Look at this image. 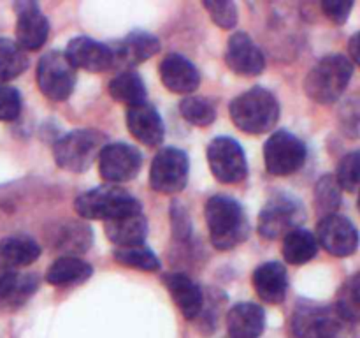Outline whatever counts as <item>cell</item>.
<instances>
[{
	"label": "cell",
	"mask_w": 360,
	"mask_h": 338,
	"mask_svg": "<svg viewBox=\"0 0 360 338\" xmlns=\"http://www.w3.org/2000/svg\"><path fill=\"white\" fill-rule=\"evenodd\" d=\"M210 238L214 249L231 250L241 245L250 234L248 217L234 197L218 194L204 208Z\"/></svg>",
	"instance_id": "6da1fadb"
},
{
	"label": "cell",
	"mask_w": 360,
	"mask_h": 338,
	"mask_svg": "<svg viewBox=\"0 0 360 338\" xmlns=\"http://www.w3.org/2000/svg\"><path fill=\"white\" fill-rule=\"evenodd\" d=\"M295 338H357V324L341 315L336 305L301 301L292 315Z\"/></svg>",
	"instance_id": "7a4b0ae2"
},
{
	"label": "cell",
	"mask_w": 360,
	"mask_h": 338,
	"mask_svg": "<svg viewBox=\"0 0 360 338\" xmlns=\"http://www.w3.org/2000/svg\"><path fill=\"white\" fill-rule=\"evenodd\" d=\"M229 113L239 130L246 134H264L274 129L280 120V102L262 87L238 95L229 106Z\"/></svg>",
	"instance_id": "3957f363"
},
{
	"label": "cell",
	"mask_w": 360,
	"mask_h": 338,
	"mask_svg": "<svg viewBox=\"0 0 360 338\" xmlns=\"http://www.w3.org/2000/svg\"><path fill=\"white\" fill-rule=\"evenodd\" d=\"M74 208L79 217L104 222L141 213V203L129 190L109 183L77 196Z\"/></svg>",
	"instance_id": "277c9868"
},
{
	"label": "cell",
	"mask_w": 360,
	"mask_h": 338,
	"mask_svg": "<svg viewBox=\"0 0 360 338\" xmlns=\"http://www.w3.org/2000/svg\"><path fill=\"white\" fill-rule=\"evenodd\" d=\"M354 63L345 55H327L313 67L304 80V90L319 104H333L347 90Z\"/></svg>",
	"instance_id": "5b68a950"
},
{
	"label": "cell",
	"mask_w": 360,
	"mask_h": 338,
	"mask_svg": "<svg viewBox=\"0 0 360 338\" xmlns=\"http://www.w3.org/2000/svg\"><path fill=\"white\" fill-rule=\"evenodd\" d=\"M105 144V134L94 129H79L60 137L53 146V155L60 168L72 173H83L97 161Z\"/></svg>",
	"instance_id": "8992f818"
},
{
	"label": "cell",
	"mask_w": 360,
	"mask_h": 338,
	"mask_svg": "<svg viewBox=\"0 0 360 338\" xmlns=\"http://www.w3.org/2000/svg\"><path fill=\"white\" fill-rule=\"evenodd\" d=\"M306 220L301 201L288 194L271 197L259 215V232L266 239L285 238Z\"/></svg>",
	"instance_id": "52a82bcc"
},
{
	"label": "cell",
	"mask_w": 360,
	"mask_h": 338,
	"mask_svg": "<svg viewBox=\"0 0 360 338\" xmlns=\"http://www.w3.org/2000/svg\"><path fill=\"white\" fill-rule=\"evenodd\" d=\"M266 168L274 176H288L304 165L308 150L306 144L288 130H276L264 146Z\"/></svg>",
	"instance_id": "ba28073f"
},
{
	"label": "cell",
	"mask_w": 360,
	"mask_h": 338,
	"mask_svg": "<svg viewBox=\"0 0 360 338\" xmlns=\"http://www.w3.org/2000/svg\"><path fill=\"white\" fill-rule=\"evenodd\" d=\"M37 84L42 94L51 101H65L70 97L76 84V69L67 60L65 53L49 51L39 60Z\"/></svg>",
	"instance_id": "9c48e42d"
},
{
	"label": "cell",
	"mask_w": 360,
	"mask_h": 338,
	"mask_svg": "<svg viewBox=\"0 0 360 338\" xmlns=\"http://www.w3.org/2000/svg\"><path fill=\"white\" fill-rule=\"evenodd\" d=\"M188 157L178 148H164L155 155L150 169V185L158 194H178L188 182Z\"/></svg>",
	"instance_id": "30bf717a"
},
{
	"label": "cell",
	"mask_w": 360,
	"mask_h": 338,
	"mask_svg": "<svg viewBox=\"0 0 360 338\" xmlns=\"http://www.w3.org/2000/svg\"><path fill=\"white\" fill-rule=\"evenodd\" d=\"M207 162L213 176L221 183H239L248 176L245 151L232 137H214L207 146Z\"/></svg>",
	"instance_id": "8fae6325"
},
{
	"label": "cell",
	"mask_w": 360,
	"mask_h": 338,
	"mask_svg": "<svg viewBox=\"0 0 360 338\" xmlns=\"http://www.w3.org/2000/svg\"><path fill=\"white\" fill-rule=\"evenodd\" d=\"M143 165V157L136 146L127 143H109L98 155L101 176L109 185L132 180Z\"/></svg>",
	"instance_id": "7c38bea8"
},
{
	"label": "cell",
	"mask_w": 360,
	"mask_h": 338,
	"mask_svg": "<svg viewBox=\"0 0 360 338\" xmlns=\"http://www.w3.org/2000/svg\"><path fill=\"white\" fill-rule=\"evenodd\" d=\"M16 11V44L27 51H37L42 48L49 35L48 18L42 14L39 4L21 0L14 4Z\"/></svg>",
	"instance_id": "4fadbf2b"
},
{
	"label": "cell",
	"mask_w": 360,
	"mask_h": 338,
	"mask_svg": "<svg viewBox=\"0 0 360 338\" xmlns=\"http://www.w3.org/2000/svg\"><path fill=\"white\" fill-rule=\"evenodd\" d=\"M316 242L336 257H348L357 250L359 232L348 218L329 215L320 218L316 225Z\"/></svg>",
	"instance_id": "5bb4252c"
},
{
	"label": "cell",
	"mask_w": 360,
	"mask_h": 338,
	"mask_svg": "<svg viewBox=\"0 0 360 338\" xmlns=\"http://www.w3.org/2000/svg\"><path fill=\"white\" fill-rule=\"evenodd\" d=\"M225 62H227L229 69L239 76H259L266 69V56H264L262 49L245 32H236L229 39Z\"/></svg>",
	"instance_id": "9a60e30c"
},
{
	"label": "cell",
	"mask_w": 360,
	"mask_h": 338,
	"mask_svg": "<svg viewBox=\"0 0 360 338\" xmlns=\"http://www.w3.org/2000/svg\"><path fill=\"white\" fill-rule=\"evenodd\" d=\"M112 53V67L122 70H130L132 67L146 62L148 58L157 55L160 51V42L155 35L148 34L144 30L130 32L127 37L116 44L109 46Z\"/></svg>",
	"instance_id": "2e32d148"
},
{
	"label": "cell",
	"mask_w": 360,
	"mask_h": 338,
	"mask_svg": "<svg viewBox=\"0 0 360 338\" xmlns=\"http://www.w3.org/2000/svg\"><path fill=\"white\" fill-rule=\"evenodd\" d=\"M65 56L74 69H83L86 73L112 69L111 48L91 37H74L67 46Z\"/></svg>",
	"instance_id": "e0dca14e"
},
{
	"label": "cell",
	"mask_w": 360,
	"mask_h": 338,
	"mask_svg": "<svg viewBox=\"0 0 360 338\" xmlns=\"http://www.w3.org/2000/svg\"><path fill=\"white\" fill-rule=\"evenodd\" d=\"M160 80L172 94H192L199 88L200 74L197 67L178 53H169L160 62Z\"/></svg>",
	"instance_id": "ac0fdd59"
},
{
	"label": "cell",
	"mask_w": 360,
	"mask_h": 338,
	"mask_svg": "<svg viewBox=\"0 0 360 338\" xmlns=\"http://www.w3.org/2000/svg\"><path fill=\"white\" fill-rule=\"evenodd\" d=\"M127 127L130 134L146 146H160L165 137L164 122L155 106L143 102L127 111Z\"/></svg>",
	"instance_id": "d6986e66"
},
{
	"label": "cell",
	"mask_w": 360,
	"mask_h": 338,
	"mask_svg": "<svg viewBox=\"0 0 360 338\" xmlns=\"http://www.w3.org/2000/svg\"><path fill=\"white\" fill-rule=\"evenodd\" d=\"M164 284L186 320H193L204 308V294L199 285L185 273H167Z\"/></svg>",
	"instance_id": "ffe728a7"
},
{
	"label": "cell",
	"mask_w": 360,
	"mask_h": 338,
	"mask_svg": "<svg viewBox=\"0 0 360 338\" xmlns=\"http://www.w3.org/2000/svg\"><path fill=\"white\" fill-rule=\"evenodd\" d=\"M39 277L21 271H0V308L16 310L37 291Z\"/></svg>",
	"instance_id": "44dd1931"
},
{
	"label": "cell",
	"mask_w": 360,
	"mask_h": 338,
	"mask_svg": "<svg viewBox=\"0 0 360 338\" xmlns=\"http://www.w3.org/2000/svg\"><path fill=\"white\" fill-rule=\"evenodd\" d=\"M266 327V313L255 303H238L229 310L227 330L231 338H259Z\"/></svg>",
	"instance_id": "7402d4cb"
},
{
	"label": "cell",
	"mask_w": 360,
	"mask_h": 338,
	"mask_svg": "<svg viewBox=\"0 0 360 338\" xmlns=\"http://www.w3.org/2000/svg\"><path fill=\"white\" fill-rule=\"evenodd\" d=\"M253 287L264 303L278 305L285 299L288 289L287 270L280 263H264L253 271Z\"/></svg>",
	"instance_id": "603a6c76"
},
{
	"label": "cell",
	"mask_w": 360,
	"mask_h": 338,
	"mask_svg": "<svg viewBox=\"0 0 360 338\" xmlns=\"http://www.w3.org/2000/svg\"><path fill=\"white\" fill-rule=\"evenodd\" d=\"M41 256L37 242L27 236H11L0 242V270L16 271L18 268L30 266Z\"/></svg>",
	"instance_id": "cb8c5ba5"
},
{
	"label": "cell",
	"mask_w": 360,
	"mask_h": 338,
	"mask_svg": "<svg viewBox=\"0 0 360 338\" xmlns=\"http://www.w3.org/2000/svg\"><path fill=\"white\" fill-rule=\"evenodd\" d=\"M104 231L108 239H111L118 249L139 246L148 236V222L143 213L129 215V217L105 222Z\"/></svg>",
	"instance_id": "d4e9b609"
},
{
	"label": "cell",
	"mask_w": 360,
	"mask_h": 338,
	"mask_svg": "<svg viewBox=\"0 0 360 338\" xmlns=\"http://www.w3.org/2000/svg\"><path fill=\"white\" fill-rule=\"evenodd\" d=\"M94 273V268L86 261L74 256H62L48 268L46 282L56 287H70L86 282Z\"/></svg>",
	"instance_id": "484cf974"
},
{
	"label": "cell",
	"mask_w": 360,
	"mask_h": 338,
	"mask_svg": "<svg viewBox=\"0 0 360 338\" xmlns=\"http://www.w3.org/2000/svg\"><path fill=\"white\" fill-rule=\"evenodd\" d=\"M108 88L109 95L116 102H122L129 108L146 102V87H144L139 74L134 73V70H122L120 74H116Z\"/></svg>",
	"instance_id": "4316f807"
},
{
	"label": "cell",
	"mask_w": 360,
	"mask_h": 338,
	"mask_svg": "<svg viewBox=\"0 0 360 338\" xmlns=\"http://www.w3.org/2000/svg\"><path fill=\"white\" fill-rule=\"evenodd\" d=\"M319 254V242L306 229H294L283 238V257L290 264L309 263Z\"/></svg>",
	"instance_id": "83f0119b"
},
{
	"label": "cell",
	"mask_w": 360,
	"mask_h": 338,
	"mask_svg": "<svg viewBox=\"0 0 360 338\" xmlns=\"http://www.w3.org/2000/svg\"><path fill=\"white\" fill-rule=\"evenodd\" d=\"M91 239H94V234H91L88 225L67 222V224L60 225L55 238H53V243H55L56 250L67 256V254H81L88 250V246L91 245Z\"/></svg>",
	"instance_id": "f1b7e54d"
},
{
	"label": "cell",
	"mask_w": 360,
	"mask_h": 338,
	"mask_svg": "<svg viewBox=\"0 0 360 338\" xmlns=\"http://www.w3.org/2000/svg\"><path fill=\"white\" fill-rule=\"evenodd\" d=\"M27 67V53L11 39H0V87L25 73Z\"/></svg>",
	"instance_id": "f546056e"
},
{
	"label": "cell",
	"mask_w": 360,
	"mask_h": 338,
	"mask_svg": "<svg viewBox=\"0 0 360 338\" xmlns=\"http://www.w3.org/2000/svg\"><path fill=\"white\" fill-rule=\"evenodd\" d=\"M341 203V187L338 185L336 176L326 175L316 182L315 187V208L320 217L336 215Z\"/></svg>",
	"instance_id": "4dcf8cb0"
},
{
	"label": "cell",
	"mask_w": 360,
	"mask_h": 338,
	"mask_svg": "<svg viewBox=\"0 0 360 338\" xmlns=\"http://www.w3.org/2000/svg\"><path fill=\"white\" fill-rule=\"evenodd\" d=\"M179 113L186 122L197 127L211 125L217 118V108L213 102L204 97H195V95L183 99L179 104Z\"/></svg>",
	"instance_id": "1f68e13d"
},
{
	"label": "cell",
	"mask_w": 360,
	"mask_h": 338,
	"mask_svg": "<svg viewBox=\"0 0 360 338\" xmlns=\"http://www.w3.org/2000/svg\"><path fill=\"white\" fill-rule=\"evenodd\" d=\"M116 263L123 264V266L137 268L143 271H157L160 268V261L155 256L153 250L146 249L144 245L139 246H127V249H116L115 250Z\"/></svg>",
	"instance_id": "d6a6232c"
},
{
	"label": "cell",
	"mask_w": 360,
	"mask_h": 338,
	"mask_svg": "<svg viewBox=\"0 0 360 338\" xmlns=\"http://www.w3.org/2000/svg\"><path fill=\"white\" fill-rule=\"evenodd\" d=\"M336 308L341 315L347 317L350 323L359 324L360 319V299H359V273L345 280L343 287L338 292Z\"/></svg>",
	"instance_id": "836d02e7"
},
{
	"label": "cell",
	"mask_w": 360,
	"mask_h": 338,
	"mask_svg": "<svg viewBox=\"0 0 360 338\" xmlns=\"http://www.w3.org/2000/svg\"><path fill=\"white\" fill-rule=\"evenodd\" d=\"M359 151H352L341 158L340 165H338L336 182L341 187V190L347 192H355L359 187Z\"/></svg>",
	"instance_id": "e575fe53"
},
{
	"label": "cell",
	"mask_w": 360,
	"mask_h": 338,
	"mask_svg": "<svg viewBox=\"0 0 360 338\" xmlns=\"http://www.w3.org/2000/svg\"><path fill=\"white\" fill-rule=\"evenodd\" d=\"M204 9L210 13L211 20L218 25L220 28L231 30L238 25V6L229 0H217V2H204Z\"/></svg>",
	"instance_id": "d590c367"
},
{
	"label": "cell",
	"mask_w": 360,
	"mask_h": 338,
	"mask_svg": "<svg viewBox=\"0 0 360 338\" xmlns=\"http://www.w3.org/2000/svg\"><path fill=\"white\" fill-rule=\"evenodd\" d=\"M21 113V95L16 88L0 87V122H13Z\"/></svg>",
	"instance_id": "8d00e7d4"
},
{
	"label": "cell",
	"mask_w": 360,
	"mask_h": 338,
	"mask_svg": "<svg viewBox=\"0 0 360 338\" xmlns=\"http://www.w3.org/2000/svg\"><path fill=\"white\" fill-rule=\"evenodd\" d=\"M320 6H322V11L329 20H333L338 25H343L350 16L354 2L352 0H323Z\"/></svg>",
	"instance_id": "74e56055"
},
{
	"label": "cell",
	"mask_w": 360,
	"mask_h": 338,
	"mask_svg": "<svg viewBox=\"0 0 360 338\" xmlns=\"http://www.w3.org/2000/svg\"><path fill=\"white\" fill-rule=\"evenodd\" d=\"M350 56L352 63H359V34H354L350 39Z\"/></svg>",
	"instance_id": "f35d334b"
}]
</instances>
